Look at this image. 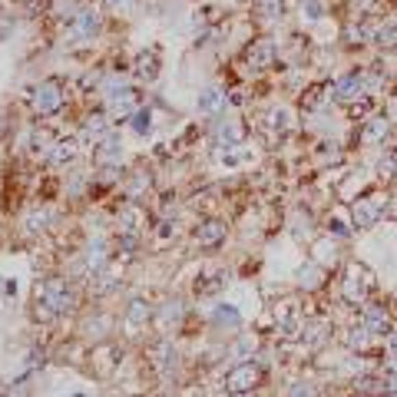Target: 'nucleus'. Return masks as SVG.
<instances>
[{"label": "nucleus", "instance_id": "1", "mask_svg": "<svg viewBox=\"0 0 397 397\" xmlns=\"http://www.w3.org/2000/svg\"><path fill=\"white\" fill-rule=\"evenodd\" d=\"M371 288H374V275L364 265H351L348 275H344V282H341V298L348 304H364Z\"/></svg>", "mask_w": 397, "mask_h": 397}, {"label": "nucleus", "instance_id": "2", "mask_svg": "<svg viewBox=\"0 0 397 397\" xmlns=\"http://www.w3.org/2000/svg\"><path fill=\"white\" fill-rule=\"evenodd\" d=\"M258 384H262V368H258V364H252V361L235 364V368L226 374V391L232 397H235V394H248V391H255Z\"/></svg>", "mask_w": 397, "mask_h": 397}, {"label": "nucleus", "instance_id": "3", "mask_svg": "<svg viewBox=\"0 0 397 397\" xmlns=\"http://www.w3.org/2000/svg\"><path fill=\"white\" fill-rule=\"evenodd\" d=\"M384 208H387L384 195H364L351 206V222L358 228H374L381 222V215H384Z\"/></svg>", "mask_w": 397, "mask_h": 397}, {"label": "nucleus", "instance_id": "4", "mask_svg": "<svg viewBox=\"0 0 397 397\" xmlns=\"http://www.w3.org/2000/svg\"><path fill=\"white\" fill-rule=\"evenodd\" d=\"M37 298H40V302L50 304V308H53L57 315L70 311V308H73V302H76L73 291L67 288V282H63V278H47V282H43V285L37 288Z\"/></svg>", "mask_w": 397, "mask_h": 397}, {"label": "nucleus", "instance_id": "5", "mask_svg": "<svg viewBox=\"0 0 397 397\" xmlns=\"http://www.w3.org/2000/svg\"><path fill=\"white\" fill-rule=\"evenodd\" d=\"M139 93L132 90V86H110L106 90V110H110V116L113 119H126V116H132L139 106Z\"/></svg>", "mask_w": 397, "mask_h": 397}, {"label": "nucleus", "instance_id": "6", "mask_svg": "<svg viewBox=\"0 0 397 397\" xmlns=\"http://www.w3.org/2000/svg\"><path fill=\"white\" fill-rule=\"evenodd\" d=\"M63 99H67V93H63V86H60L57 80H43L37 90H34V110L43 113V116L60 113Z\"/></svg>", "mask_w": 397, "mask_h": 397}, {"label": "nucleus", "instance_id": "7", "mask_svg": "<svg viewBox=\"0 0 397 397\" xmlns=\"http://www.w3.org/2000/svg\"><path fill=\"white\" fill-rule=\"evenodd\" d=\"M361 328H368L374 338H387L394 328H391V315H387V308L384 304H368L364 311H361Z\"/></svg>", "mask_w": 397, "mask_h": 397}, {"label": "nucleus", "instance_id": "8", "mask_svg": "<svg viewBox=\"0 0 397 397\" xmlns=\"http://www.w3.org/2000/svg\"><path fill=\"white\" fill-rule=\"evenodd\" d=\"M272 60H275V43H272V37L255 40V43L245 50L248 70H268V67H272Z\"/></svg>", "mask_w": 397, "mask_h": 397}, {"label": "nucleus", "instance_id": "9", "mask_svg": "<svg viewBox=\"0 0 397 397\" xmlns=\"http://www.w3.org/2000/svg\"><path fill=\"white\" fill-rule=\"evenodd\" d=\"M364 93H368L364 73H348L341 83H335V96L341 103H358V99H364Z\"/></svg>", "mask_w": 397, "mask_h": 397}, {"label": "nucleus", "instance_id": "10", "mask_svg": "<svg viewBox=\"0 0 397 397\" xmlns=\"http://www.w3.org/2000/svg\"><path fill=\"white\" fill-rule=\"evenodd\" d=\"M387 132H391V116H371L364 123V130L358 132V139L364 146H378V143L387 139Z\"/></svg>", "mask_w": 397, "mask_h": 397}, {"label": "nucleus", "instance_id": "11", "mask_svg": "<svg viewBox=\"0 0 397 397\" xmlns=\"http://www.w3.org/2000/svg\"><path fill=\"white\" fill-rule=\"evenodd\" d=\"M226 242V222H219V219H206L202 226L195 228V245L202 248H215Z\"/></svg>", "mask_w": 397, "mask_h": 397}, {"label": "nucleus", "instance_id": "12", "mask_svg": "<svg viewBox=\"0 0 397 397\" xmlns=\"http://www.w3.org/2000/svg\"><path fill=\"white\" fill-rule=\"evenodd\" d=\"M143 226H146V215H143V208L136 206V202H126V206L119 208V232L123 235L136 239L143 232Z\"/></svg>", "mask_w": 397, "mask_h": 397}, {"label": "nucleus", "instance_id": "13", "mask_svg": "<svg viewBox=\"0 0 397 397\" xmlns=\"http://www.w3.org/2000/svg\"><path fill=\"white\" fill-rule=\"evenodd\" d=\"M119 156H123V139H119L116 132H106V136L99 139V146H96V163L113 166V163H119Z\"/></svg>", "mask_w": 397, "mask_h": 397}, {"label": "nucleus", "instance_id": "14", "mask_svg": "<svg viewBox=\"0 0 397 397\" xmlns=\"http://www.w3.org/2000/svg\"><path fill=\"white\" fill-rule=\"evenodd\" d=\"M73 27H76V37H93L96 27H99V10L96 7H80L73 17Z\"/></svg>", "mask_w": 397, "mask_h": 397}, {"label": "nucleus", "instance_id": "15", "mask_svg": "<svg viewBox=\"0 0 397 397\" xmlns=\"http://www.w3.org/2000/svg\"><path fill=\"white\" fill-rule=\"evenodd\" d=\"M76 152H80V139L76 136H67V139H57V146L50 152V163L53 166H70L76 159Z\"/></svg>", "mask_w": 397, "mask_h": 397}, {"label": "nucleus", "instance_id": "16", "mask_svg": "<svg viewBox=\"0 0 397 397\" xmlns=\"http://www.w3.org/2000/svg\"><path fill=\"white\" fill-rule=\"evenodd\" d=\"M149 318H152L149 302H143V298H132L130 308H126V328L139 331V328H146V322H149Z\"/></svg>", "mask_w": 397, "mask_h": 397}, {"label": "nucleus", "instance_id": "17", "mask_svg": "<svg viewBox=\"0 0 397 397\" xmlns=\"http://www.w3.org/2000/svg\"><path fill=\"white\" fill-rule=\"evenodd\" d=\"M298 285H302L304 291H318V288L324 285V272H322V265L308 262L304 268H298Z\"/></svg>", "mask_w": 397, "mask_h": 397}, {"label": "nucleus", "instance_id": "18", "mask_svg": "<svg viewBox=\"0 0 397 397\" xmlns=\"http://www.w3.org/2000/svg\"><path fill=\"white\" fill-rule=\"evenodd\" d=\"M354 391L361 394H374V397H384L387 394V387H384V378L381 374H361V378H354Z\"/></svg>", "mask_w": 397, "mask_h": 397}, {"label": "nucleus", "instance_id": "19", "mask_svg": "<svg viewBox=\"0 0 397 397\" xmlns=\"http://www.w3.org/2000/svg\"><path fill=\"white\" fill-rule=\"evenodd\" d=\"M136 76L146 80V83H152L159 76V53L156 50H149V53H143V57L136 60Z\"/></svg>", "mask_w": 397, "mask_h": 397}, {"label": "nucleus", "instance_id": "20", "mask_svg": "<svg viewBox=\"0 0 397 397\" xmlns=\"http://www.w3.org/2000/svg\"><path fill=\"white\" fill-rule=\"evenodd\" d=\"M53 146H57V139H53V132L50 130H37L34 132V139H30V152L37 156V159H50V152H53Z\"/></svg>", "mask_w": 397, "mask_h": 397}, {"label": "nucleus", "instance_id": "21", "mask_svg": "<svg viewBox=\"0 0 397 397\" xmlns=\"http://www.w3.org/2000/svg\"><path fill=\"white\" fill-rule=\"evenodd\" d=\"M226 106V90H219V86H208L206 93L199 96V110L202 113H219Z\"/></svg>", "mask_w": 397, "mask_h": 397}, {"label": "nucleus", "instance_id": "22", "mask_svg": "<svg viewBox=\"0 0 397 397\" xmlns=\"http://www.w3.org/2000/svg\"><path fill=\"white\" fill-rule=\"evenodd\" d=\"M371 338H374V335L358 324V328H351V331L344 335V344H348L351 351H368V348H371Z\"/></svg>", "mask_w": 397, "mask_h": 397}, {"label": "nucleus", "instance_id": "23", "mask_svg": "<svg viewBox=\"0 0 397 397\" xmlns=\"http://www.w3.org/2000/svg\"><path fill=\"white\" fill-rule=\"evenodd\" d=\"M106 130H110V119H106V113H93L90 119H86V130H83V136H86V139H103V136H106Z\"/></svg>", "mask_w": 397, "mask_h": 397}, {"label": "nucleus", "instance_id": "24", "mask_svg": "<svg viewBox=\"0 0 397 397\" xmlns=\"http://www.w3.org/2000/svg\"><path fill=\"white\" fill-rule=\"evenodd\" d=\"M212 318H215V324H226V328H239V324H242V315H239L232 304H219Z\"/></svg>", "mask_w": 397, "mask_h": 397}, {"label": "nucleus", "instance_id": "25", "mask_svg": "<svg viewBox=\"0 0 397 397\" xmlns=\"http://www.w3.org/2000/svg\"><path fill=\"white\" fill-rule=\"evenodd\" d=\"M146 189H149V176H146V172H136V176H132V182L126 186V195L136 202V199H139Z\"/></svg>", "mask_w": 397, "mask_h": 397}, {"label": "nucleus", "instance_id": "26", "mask_svg": "<svg viewBox=\"0 0 397 397\" xmlns=\"http://www.w3.org/2000/svg\"><path fill=\"white\" fill-rule=\"evenodd\" d=\"M335 258H338V248H335V242H318V245H315V265L335 262Z\"/></svg>", "mask_w": 397, "mask_h": 397}, {"label": "nucleus", "instance_id": "27", "mask_svg": "<svg viewBox=\"0 0 397 397\" xmlns=\"http://www.w3.org/2000/svg\"><path fill=\"white\" fill-rule=\"evenodd\" d=\"M116 285V278H113V268H99L96 272V282H93V291L96 295H103V291H110Z\"/></svg>", "mask_w": 397, "mask_h": 397}, {"label": "nucleus", "instance_id": "28", "mask_svg": "<svg viewBox=\"0 0 397 397\" xmlns=\"http://www.w3.org/2000/svg\"><path fill=\"white\" fill-rule=\"evenodd\" d=\"M324 338H328V328H324L322 322H315V324H308V328H304V341H308L311 348H318Z\"/></svg>", "mask_w": 397, "mask_h": 397}, {"label": "nucleus", "instance_id": "29", "mask_svg": "<svg viewBox=\"0 0 397 397\" xmlns=\"http://www.w3.org/2000/svg\"><path fill=\"white\" fill-rule=\"evenodd\" d=\"M132 130L139 132V136H146V132L152 130V113L149 110H136V113H132Z\"/></svg>", "mask_w": 397, "mask_h": 397}, {"label": "nucleus", "instance_id": "30", "mask_svg": "<svg viewBox=\"0 0 397 397\" xmlns=\"http://www.w3.org/2000/svg\"><path fill=\"white\" fill-rule=\"evenodd\" d=\"M47 222H50V212H47V208H34V212L27 215V228H30V232L47 228Z\"/></svg>", "mask_w": 397, "mask_h": 397}, {"label": "nucleus", "instance_id": "31", "mask_svg": "<svg viewBox=\"0 0 397 397\" xmlns=\"http://www.w3.org/2000/svg\"><path fill=\"white\" fill-rule=\"evenodd\" d=\"M302 17L322 20L324 17V0H302Z\"/></svg>", "mask_w": 397, "mask_h": 397}, {"label": "nucleus", "instance_id": "32", "mask_svg": "<svg viewBox=\"0 0 397 397\" xmlns=\"http://www.w3.org/2000/svg\"><path fill=\"white\" fill-rule=\"evenodd\" d=\"M50 10H53L57 17H67V20H73V17H76V10H80V7H76L73 0H53V3H50Z\"/></svg>", "mask_w": 397, "mask_h": 397}, {"label": "nucleus", "instance_id": "33", "mask_svg": "<svg viewBox=\"0 0 397 397\" xmlns=\"http://www.w3.org/2000/svg\"><path fill=\"white\" fill-rule=\"evenodd\" d=\"M378 43L384 47V50H397V27H381Z\"/></svg>", "mask_w": 397, "mask_h": 397}, {"label": "nucleus", "instance_id": "34", "mask_svg": "<svg viewBox=\"0 0 397 397\" xmlns=\"http://www.w3.org/2000/svg\"><path fill=\"white\" fill-rule=\"evenodd\" d=\"M172 364H176V351H172L169 344L163 341V344H159V368H163V374H169Z\"/></svg>", "mask_w": 397, "mask_h": 397}, {"label": "nucleus", "instance_id": "35", "mask_svg": "<svg viewBox=\"0 0 397 397\" xmlns=\"http://www.w3.org/2000/svg\"><path fill=\"white\" fill-rule=\"evenodd\" d=\"M34 318H37V322H53V318H57V311H53L47 302H40V298H37V304H34Z\"/></svg>", "mask_w": 397, "mask_h": 397}, {"label": "nucleus", "instance_id": "36", "mask_svg": "<svg viewBox=\"0 0 397 397\" xmlns=\"http://www.w3.org/2000/svg\"><path fill=\"white\" fill-rule=\"evenodd\" d=\"M341 212H344V208H338V215H335V219H328V228H331L335 235H341V239H344V235H348L351 228H348V222L341 219Z\"/></svg>", "mask_w": 397, "mask_h": 397}, {"label": "nucleus", "instance_id": "37", "mask_svg": "<svg viewBox=\"0 0 397 397\" xmlns=\"http://www.w3.org/2000/svg\"><path fill=\"white\" fill-rule=\"evenodd\" d=\"M272 126H275L278 132L288 130V126H291V119H288V110H275V113H272Z\"/></svg>", "mask_w": 397, "mask_h": 397}, {"label": "nucleus", "instance_id": "38", "mask_svg": "<svg viewBox=\"0 0 397 397\" xmlns=\"http://www.w3.org/2000/svg\"><path fill=\"white\" fill-rule=\"evenodd\" d=\"M291 397H315V387H311V384H295V387H291Z\"/></svg>", "mask_w": 397, "mask_h": 397}, {"label": "nucleus", "instance_id": "39", "mask_svg": "<svg viewBox=\"0 0 397 397\" xmlns=\"http://www.w3.org/2000/svg\"><path fill=\"white\" fill-rule=\"evenodd\" d=\"M384 166H387L391 172H397V146H394V149H387V156H384Z\"/></svg>", "mask_w": 397, "mask_h": 397}, {"label": "nucleus", "instance_id": "40", "mask_svg": "<svg viewBox=\"0 0 397 397\" xmlns=\"http://www.w3.org/2000/svg\"><path fill=\"white\" fill-rule=\"evenodd\" d=\"M113 179H116V166H106V169L99 172V182H103V186H110Z\"/></svg>", "mask_w": 397, "mask_h": 397}, {"label": "nucleus", "instance_id": "41", "mask_svg": "<svg viewBox=\"0 0 397 397\" xmlns=\"http://www.w3.org/2000/svg\"><path fill=\"white\" fill-rule=\"evenodd\" d=\"M10 30H14V20H10V17H3V20H0V40L7 37Z\"/></svg>", "mask_w": 397, "mask_h": 397}, {"label": "nucleus", "instance_id": "42", "mask_svg": "<svg viewBox=\"0 0 397 397\" xmlns=\"http://www.w3.org/2000/svg\"><path fill=\"white\" fill-rule=\"evenodd\" d=\"M387 348H391V354H397V328L387 335Z\"/></svg>", "mask_w": 397, "mask_h": 397}, {"label": "nucleus", "instance_id": "43", "mask_svg": "<svg viewBox=\"0 0 397 397\" xmlns=\"http://www.w3.org/2000/svg\"><path fill=\"white\" fill-rule=\"evenodd\" d=\"M391 119H394V123H397V99H394V110H391Z\"/></svg>", "mask_w": 397, "mask_h": 397}, {"label": "nucleus", "instance_id": "44", "mask_svg": "<svg viewBox=\"0 0 397 397\" xmlns=\"http://www.w3.org/2000/svg\"><path fill=\"white\" fill-rule=\"evenodd\" d=\"M106 3H113V7H116V3H123V0H106Z\"/></svg>", "mask_w": 397, "mask_h": 397}, {"label": "nucleus", "instance_id": "45", "mask_svg": "<svg viewBox=\"0 0 397 397\" xmlns=\"http://www.w3.org/2000/svg\"><path fill=\"white\" fill-rule=\"evenodd\" d=\"M341 397H358V394H341Z\"/></svg>", "mask_w": 397, "mask_h": 397}, {"label": "nucleus", "instance_id": "46", "mask_svg": "<svg viewBox=\"0 0 397 397\" xmlns=\"http://www.w3.org/2000/svg\"><path fill=\"white\" fill-rule=\"evenodd\" d=\"M384 397H397V394H384Z\"/></svg>", "mask_w": 397, "mask_h": 397}]
</instances>
